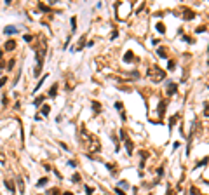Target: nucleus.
<instances>
[{
  "label": "nucleus",
  "mask_w": 209,
  "mask_h": 195,
  "mask_svg": "<svg viewBox=\"0 0 209 195\" xmlns=\"http://www.w3.org/2000/svg\"><path fill=\"white\" fill-rule=\"evenodd\" d=\"M46 44H40L38 47H37V68H35V72H33V75L35 77H38L40 75V70H42V64H44V56H46Z\"/></svg>",
  "instance_id": "nucleus-1"
},
{
  "label": "nucleus",
  "mask_w": 209,
  "mask_h": 195,
  "mask_svg": "<svg viewBox=\"0 0 209 195\" xmlns=\"http://www.w3.org/2000/svg\"><path fill=\"white\" fill-rule=\"evenodd\" d=\"M165 108H167V99H160V103H159V106H157V113H159V117H160V122H162L164 117H165Z\"/></svg>",
  "instance_id": "nucleus-2"
},
{
  "label": "nucleus",
  "mask_w": 209,
  "mask_h": 195,
  "mask_svg": "<svg viewBox=\"0 0 209 195\" xmlns=\"http://www.w3.org/2000/svg\"><path fill=\"white\" fill-rule=\"evenodd\" d=\"M165 92H167V96L176 94V92H178V84H174V82H167V89H165Z\"/></svg>",
  "instance_id": "nucleus-3"
},
{
  "label": "nucleus",
  "mask_w": 209,
  "mask_h": 195,
  "mask_svg": "<svg viewBox=\"0 0 209 195\" xmlns=\"http://www.w3.org/2000/svg\"><path fill=\"white\" fill-rule=\"evenodd\" d=\"M19 30H17V26H14V25H7L5 28H4V33L5 35H14V33H17Z\"/></svg>",
  "instance_id": "nucleus-4"
},
{
  "label": "nucleus",
  "mask_w": 209,
  "mask_h": 195,
  "mask_svg": "<svg viewBox=\"0 0 209 195\" xmlns=\"http://www.w3.org/2000/svg\"><path fill=\"white\" fill-rule=\"evenodd\" d=\"M194 17H195V12H194L192 9H185V11H183V19L190 21V19H194Z\"/></svg>",
  "instance_id": "nucleus-5"
},
{
  "label": "nucleus",
  "mask_w": 209,
  "mask_h": 195,
  "mask_svg": "<svg viewBox=\"0 0 209 195\" xmlns=\"http://www.w3.org/2000/svg\"><path fill=\"white\" fill-rule=\"evenodd\" d=\"M4 49H5V51H14V49H16V40L9 38V40L5 42V46H4Z\"/></svg>",
  "instance_id": "nucleus-6"
},
{
  "label": "nucleus",
  "mask_w": 209,
  "mask_h": 195,
  "mask_svg": "<svg viewBox=\"0 0 209 195\" xmlns=\"http://www.w3.org/2000/svg\"><path fill=\"white\" fill-rule=\"evenodd\" d=\"M178 119H180V115L176 113V115H173V117H169V122H167V127H169V131H173V127H174V124L178 122Z\"/></svg>",
  "instance_id": "nucleus-7"
},
{
  "label": "nucleus",
  "mask_w": 209,
  "mask_h": 195,
  "mask_svg": "<svg viewBox=\"0 0 209 195\" xmlns=\"http://www.w3.org/2000/svg\"><path fill=\"white\" fill-rule=\"evenodd\" d=\"M49 113H51V106H49V105H42V106H40V115L47 117Z\"/></svg>",
  "instance_id": "nucleus-8"
},
{
  "label": "nucleus",
  "mask_w": 209,
  "mask_h": 195,
  "mask_svg": "<svg viewBox=\"0 0 209 195\" xmlns=\"http://www.w3.org/2000/svg\"><path fill=\"white\" fill-rule=\"evenodd\" d=\"M134 59V54H133V51H127L124 54V63H131Z\"/></svg>",
  "instance_id": "nucleus-9"
},
{
  "label": "nucleus",
  "mask_w": 209,
  "mask_h": 195,
  "mask_svg": "<svg viewBox=\"0 0 209 195\" xmlns=\"http://www.w3.org/2000/svg\"><path fill=\"white\" fill-rule=\"evenodd\" d=\"M17 188H19L21 195H25V181H23V178H17Z\"/></svg>",
  "instance_id": "nucleus-10"
},
{
  "label": "nucleus",
  "mask_w": 209,
  "mask_h": 195,
  "mask_svg": "<svg viewBox=\"0 0 209 195\" xmlns=\"http://www.w3.org/2000/svg\"><path fill=\"white\" fill-rule=\"evenodd\" d=\"M125 150H127V155H133V141L131 139H125Z\"/></svg>",
  "instance_id": "nucleus-11"
},
{
  "label": "nucleus",
  "mask_w": 209,
  "mask_h": 195,
  "mask_svg": "<svg viewBox=\"0 0 209 195\" xmlns=\"http://www.w3.org/2000/svg\"><path fill=\"white\" fill-rule=\"evenodd\" d=\"M91 106H92V110H94V113H96V115L101 112V105H99L98 101H91Z\"/></svg>",
  "instance_id": "nucleus-12"
},
{
  "label": "nucleus",
  "mask_w": 209,
  "mask_h": 195,
  "mask_svg": "<svg viewBox=\"0 0 209 195\" xmlns=\"http://www.w3.org/2000/svg\"><path fill=\"white\" fill-rule=\"evenodd\" d=\"M58 87H59V84H54L52 87L49 89V96H51V98H56V94H58Z\"/></svg>",
  "instance_id": "nucleus-13"
},
{
  "label": "nucleus",
  "mask_w": 209,
  "mask_h": 195,
  "mask_svg": "<svg viewBox=\"0 0 209 195\" xmlns=\"http://www.w3.org/2000/svg\"><path fill=\"white\" fill-rule=\"evenodd\" d=\"M155 30H157V31H159L160 35H164V33H165V25H164V23H157Z\"/></svg>",
  "instance_id": "nucleus-14"
},
{
  "label": "nucleus",
  "mask_w": 209,
  "mask_h": 195,
  "mask_svg": "<svg viewBox=\"0 0 209 195\" xmlns=\"http://www.w3.org/2000/svg\"><path fill=\"white\" fill-rule=\"evenodd\" d=\"M157 54H159L162 59H167V51H165L164 47H159V49H157Z\"/></svg>",
  "instance_id": "nucleus-15"
},
{
  "label": "nucleus",
  "mask_w": 209,
  "mask_h": 195,
  "mask_svg": "<svg viewBox=\"0 0 209 195\" xmlns=\"http://www.w3.org/2000/svg\"><path fill=\"white\" fill-rule=\"evenodd\" d=\"M4 185H5V188H7L11 193H14V192H16V186H14V183H12V181H5Z\"/></svg>",
  "instance_id": "nucleus-16"
},
{
  "label": "nucleus",
  "mask_w": 209,
  "mask_h": 195,
  "mask_svg": "<svg viewBox=\"0 0 209 195\" xmlns=\"http://www.w3.org/2000/svg\"><path fill=\"white\" fill-rule=\"evenodd\" d=\"M44 99H46L44 96H38V98L33 99V105H35V106H42V105H44Z\"/></svg>",
  "instance_id": "nucleus-17"
},
{
  "label": "nucleus",
  "mask_w": 209,
  "mask_h": 195,
  "mask_svg": "<svg viewBox=\"0 0 209 195\" xmlns=\"http://www.w3.org/2000/svg\"><path fill=\"white\" fill-rule=\"evenodd\" d=\"M47 181H49L47 178H40V180H38V183H37V186H38V188H44V186L47 185Z\"/></svg>",
  "instance_id": "nucleus-18"
},
{
  "label": "nucleus",
  "mask_w": 209,
  "mask_h": 195,
  "mask_svg": "<svg viewBox=\"0 0 209 195\" xmlns=\"http://www.w3.org/2000/svg\"><path fill=\"white\" fill-rule=\"evenodd\" d=\"M207 162H209V159H207V157H204V159H202L200 162H197V166H195V169H199V167H204V166H206Z\"/></svg>",
  "instance_id": "nucleus-19"
},
{
  "label": "nucleus",
  "mask_w": 209,
  "mask_h": 195,
  "mask_svg": "<svg viewBox=\"0 0 209 195\" xmlns=\"http://www.w3.org/2000/svg\"><path fill=\"white\" fill-rule=\"evenodd\" d=\"M174 68H176V61L169 59V61H167V70H174Z\"/></svg>",
  "instance_id": "nucleus-20"
},
{
  "label": "nucleus",
  "mask_w": 209,
  "mask_h": 195,
  "mask_svg": "<svg viewBox=\"0 0 209 195\" xmlns=\"http://www.w3.org/2000/svg\"><path fill=\"white\" fill-rule=\"evenodd\" d=\"M119 186H120L122 190H127V188H129V185H127V181H125V180H120V181H119Z\"/></svg>",
  "instance_id": "nucleus-21"
},
{
  "label": "nucleus",
  "mask_w": 209,
  "mask_h": 195,
  "mask_svg": "<svg viewBox=\"0 0 209 195\" xmlns=\"http://www.w3.org/2000/svg\"><path fill=\"white\" fill-rule=\"evenodd\" d=\"M70 23H72V31H77V17L75 16L70 19Z\"/></svg>",
  "instance_id": "nucleus-22"
},
{
  "label": "nucleus",
  "mask_w": 209,
  "mask_h": 195,
  "mask_svg": "<svg viewBox=\"0 0 209 195\" xmlns=\"http://www.w3.org/2000/svg\"><path fill=\"white\" fill-rule=\"evenodd\" d=\"M80 180H82V176L78 174V172H75V174L72 176V181H73V183H80Z\"/></svg>",
  "instance_id": "nucleus-23"
},
{
  "label": "nucleus",
  "mask_w": 209,
  "mask_h": 195,
  "mask_svg": "<svg viewBox=\"0 0 209 195\" xmlns=\"http://www.w3.org/2000/svg\"><path fill=\"white\" fill-rule=\"evenodd\" d=\"M38 9H40V11H44V12H49V11H51V9H49V5H46V4H42V2L38 4Z\"/></svg>",
  "instance_id": "nucleus-24"
},
{
  "label": "nucleus",
  "mask_w": 209,
  "mask_h": 195,
  "mask_svg": "<svg viewBox=\"0 0 209 195\" xmlns=\"http://www.w3.org/2000/svg\"><path fill=\"white\" fill-rule=\"evenodd\" d=\"M14 64H16V59H11V61H9V64H7V72H11V70L14 68Z\"/></svg>",
  "instance_id": "nucleus-25"
},
{
  "label": "nucleus",
  "mask_w": 209,
  "mask_h": 195,
  "mask_svg": "<svg viewBox=\"0 0 209 195\" xmlns=\"http://www.w3.org/2000/svg\"><path fill=\"white\" fill-rule=\"evenodd\" d=\"M44 80H46V77H42V78H40V80H38V84H37V85H35V91H38V89H40V87H42V84H44Z\"/></svg>",
  "instance_id": "nucleus-26"
},
{
  "label": "nucleus",
  "mask_w": 209,
  "mask_h": 195,
  "mask_svg": "<svg viewBox=\"0 0 209 195\" xmlns=\"http://www.w3.org/2000/svg\"><path fill=\"white\" fill-rule=\"evenodd\" d=\"M49 195H61V192H59L58 188H51V190H49Z\"/></svg>",
  "instance_id": "nucleus-27"
},
{
  "label": "nucleus",
  "mask_w": 209,
  "mask_h": 195,
  "mask_svg": "<svg viewBox=\"0 0 209 195\" xmlns=\"http://www.w3.org/2000/svg\"><path fill=\"white\" fill-rule=\"evenodd\" d=\"M139 155H141V160H145V159H148V151L141 150V151H139Z\"/></svg>",
  "instance_id": "nucleus-28"
},
{
  "label": "nucleus",
  "mask_w": 209,
  "mask_h": 195,
  "mask_svg": "<svg viewBox=\"0 0 209 195\" xmlns=\"http://www.w3.org/2000/svg\"><path fill=\"white\" fill-rule=\"evenodd\" d=\"M119 134H120V138L125 141V139H127V134H125V131H124V129H120V131H119Z\"/></svg>",
  "instance_id": "nucleus-29"
},
{
  "label": "nucleus",
  "mask_w": 209,
  "mask_h": 195,
  "mask_svg": "<svg viewBox=\"0 0 209 195\" xmlns=\"http://www.w3.org/2000/svg\"><path fill=\"white\" fill-rule=\"evenodd\" d=\"M115 108L122 112V108H124V103H122V101H117V103H115Z\"/></svg>",
  "instance_id": "nucleus-30"
},
{
  "label": "nucleus",
  "mask_w": 209,
  "mask_h": 195,
  "mask_svg": "<svg viewBox=\"0 0 209 195\" xmlns=\"http://www.w3.org/2000/svg\"><path fill=\"white\" fill-rule=\"evenodd\" d=\"M204 115H206V117H209V103H206V105H204Z\"/></svg>",
  "instance_id": "nucleus-31"
},
{
  "label": "nucleus",
  "mask_w": 209,
  "mask_h": 195,
  "mask_svg": "<svg viewBox=\"0 0 209 195\" xmlns=\"http://www.w3.org/2000/svg\"><path fill=\"white\" fill-rule=\"evenodd\" d=\"M84 188H86V193H87V195H92V192H94V188H91V186H87V185H86V186H84Z\"/></svg>",
  "instance_id": "nucleus-32"
},
{
  "label": "nucleus",
  "mask_w": 209,
  "mask_h": 195,
  "mask_svg": "<svg viewBox=\"0 0 209 195\" xmlns=\"http://www.w3.org/2000/svg\"><path fill=\"white\" fill-rule=\"evenodd\" d=\"M183 40H185V42H188V44H192V42H194V38H192V37H188V35H183Z\"/></svg>",
  "instance_id": "nucleus-33"
},
{
  "label": "nucleus",
  "mask_w": 209,
  "mask_h": 195,
  "mask_svg": "<svg viewBox=\"0 0 209 195\" xmlns=\"http://www.w3.org/2000/svg\"><path fill=\"white\" fill-rule=\"evenodd\" d=\"M206 31V26H199V28H195V33L199 35V33H204Z\"/></svg>",
  "instance_id": "nucleus-34"
},
{
  "label": "nucleus",
  "mask_w": 209,
  "mask_h": 195,
  "mask_svg": "<svg viewBox=\"0 0 209 195\" xmlns=\"http://www.w3.org/2000/svg\"><path fill=\"white\" fill-rule=\"evenodd\" d=\"M115 193H117V195H125V192H124L122 188H119V186H115Z\"/></svg>",
  "instance_id": "nucleus-35"
},
{
  "label": "nucleus",
  "mask_w": 209,
  "mask_h": 195,
  "mask_svg": "<svg viewBox=\"0 0 209 195\" xmlns=\"http://www.w3.org/2000/svg\"><path fill=\"white\" fill-rule=\"evenodd\" d=\"M5 84H7V77H2V78H0V87H4Z\"/></svg>",
  "instance_id": "nucleus-36"
},
{
  "label": "nucleus",
  "mask_w": 209,
  "mask_h": 195,
  "mask_svg": "<svg viewBox=\"0 0 209 195\" xmlns=\"http://www.w3.org/2000/svg\"><path fill=\"white\" fill-rule=\"evenodd\" d=\"M157 174H159L160 178L164 176V167H157Z\"/></svg>",
  "instance_id": "nucleus-37"
},
{
  "label": "nucleus",
  "mask_w": 209,
  "mask_h": 195,
  "mask_svg": "<svg viewBox=\"0 0 209 195\" xmlns=\"http://www.w3.org/2000/svg\"><path fill=\"white\" fill-rule=\"evenodd\" d=\"M23 38H25V42H31V40H33V37H31V35H25Z\"/></svg>",
  "instance_id": "nucleus-38"
},
{
  "label": "nucleus",
  "mask_w": 209,
  "mask_h": 195,
  "mask_svg": "<svg viewBox=\"0 0 209 195\" xmlns=\"http://www.w3.org/2000/svg\"><path fill=\"white\" fill-rule=\"evenodd\" d=\"M190 193H192V195H197V193H199V190H197L195 186H192V188H190Z\"/></svg>",
  "instance_id": "nucleus-39"
},
{
  "label": "nucleus",
  "mask_w": 209,
  "mask_h": 195,
  "mask_svg": "<svg viewBox=\"0 0 209 195\" xmlns=\"http://www.w3.org/2000/svg\"><path fill=\"white\" fill-rule=\"evenodd\" d=\"M119 37V31H112V35H110V38L113 40V38H117Z\"/></svg>",
  "instance_id": "nucleus-40"
},
{
  "label": "nucleus",
  "mask_w": 209,
  "mask_h": 195,
  "mask_svg": "<svg viewBox=\"0 0 209 195\" xmlns=\"http://www.w3.org/2000/svg\"><path fill=\"white\" fill-rule=\"evenodd\" d=\"M68 166H70V167H77V162H75V160H68Z\"/></svg>",
  "instance_id": "nucleus-41"
},
{
  "label": "nucleus",
  "mask_w": 209,
  "mask_h": 195,
  "mask_svg": "<svg viewBox=\"0 0 209 195\" xmlns=\"http://www.w3.org/2000/svg\"><path fill=\"white\" fill-rule=\"evenodd\" d=\"M120 119H122V122H125V119H127V117H125V113H124V112H120Z\"/></svg>",
  "instance_id": "nucleus-42"
},
{
  "label": "nucleus",
  "mask_w": 209,
  "mask_h": 195,
  "mask_svg": "<svg viewBox=\"0 0 209 195\" xmlns=\"http://www.w3.org/2000/svg\"><path fill=\"white\" fill-rule=\"evenodd\" d=\"M178 148H180V143H178V141H176V143H174V145H173V150H178Z\"/></svg>",
  "instance_id": "nucleus-43"
},
{
  "label": "nucleus",
  "mask_w": 209,
  "mask_h": 195,
  "mask_svg": "<svg viewBox=\"0 0 209 195\" xmlns=\"http://www.w3.org/2000/svg\"><path fill=\"white\" fill-rule=\"evenodd\" d=\"M165 195H173V192H171V186H167V193Z\"/></svg>",
  "instance_id": "nucleus-44"
},
{
  "label": "nucleus",
  "mask_w": 209,
  "mask_h": 195,
  "mask_svg": "<svg viewBox=\"0 0 209 195\" xmlns=\"http://www.w3.org/2000/svg\"><path fill=\"white\" fill-rule=\"evenodd\" d=\"M4 66H5V61H0V70H2Z\"/></svg>",
  "instance_id": "nucleus-45"
},
{
  "label": "nucleus",
  "mask_w": 209,
  "mask_h": 195,
  "mask_svg": "<svg viewBox=\"0 0 209 195\" xmlns=\"http://www.w3.org/2000/svg\"><path fill=\"white\" fill-rule=\"evenodd\" d=\"M61 195H73V193H72V192H63Z\"/></svg>",
  "instance_id": "nucleus-46"
},
{
  "label": "nucleus",
  "mask_w": 209,
  "mask_h": 195,
  "mask_svg": "<svg viewBox=\"0 0 209 195\" xmlns=\"http://www.w3.org/2000/svg\"><path fill=\"white\" fill-rule=\"evenodd\" d=\"M2 56H4V51H0V61H2Z\"/></svg>",
  "instance_id": "nucleus-47"
},
{
  "label": "nucleus",
  "mask_w": 209,
  "mask_h": 195,
  "mask_svg": "<svg viewBox=\"0 0 209 195\" xmlns=\"http://www.w3.org/2000/svg\"><path fill=\"white\" fill-rule=\"evenodd\" d=\"M207 51H209V46H207Z\"/></svg>",
  "instance_id": "nucleus-48"
},
{
  "label": "nucleus",
  "mask_w": 209,
  "mask_h": 195,
  "mask_svg": "<svg viewBox=\"0 0 209 195\" xmlns=\"http://www.w3.org/2000/svg\"><path fill=\"white\" fill-rule=\"evenodd\" d=\"M207 87H209V85H207Z\"/></svg>",
  "instance_id": "nucleus-49"
}]
</instances>
